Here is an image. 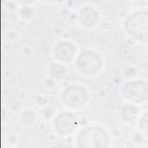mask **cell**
I'll return each mask as SVG.
<instances>
[{"label":"cell","instance_id":"5","mask_svg":"<svg viewBox=\"0 0 148 148\" xmlns=\"http://www.w3.org/2000/svg\"><path fill=\"white\" fill-rule=\"evenodd\" d=\"M123 94L126 98L130 101L140 102L147 97V86L143 82L138 80L128 82L124 86Z\"/></svg>","mask_w":148,"mask_h":148},{"label":"cell","instance_id":"2","mask_svg":"<svg viewBox=\"0 0 148 148\" xmlns=\"http://www.w3.org/2000/svg\"><path fill=\"white\" fill-rule=\"evenodd\" d=\"M127 31L137 39L147 42L148 40V13L145 11L131 14L125 21Z\"/></svg>","mask_w":148,"mask_h":148},{"label":"cell","instance_id":"7","mask_svg":"<svg viewBox=\"0 0 148 148\" xmlns=\"http://www.w3.org/2000/svg\"><path fill=\"white\" fill-rule=\"evenodd\" d=\"M74 47L68 42H63L58 45L56 50L57 57L64 61H69L74 54Z\"/></svg>","mask_w":148,"mask_h":148},{"label":"cell","instance_id":"6","mask_svg":"<svg viewBox=\"0 0 148 148\" xmlns=\"http://www.w3.org/2000/svg\"><path fill=\"white\" fill-rule=\"evenodd\" d=\"M75 116L69 113H64L57 117L56 120V127L57 130L62 134L71 132L76 125Z\"/></svg>","mask_w":148,"mask_h":148},{"label":"cell","instance_id":"1","mask_svg":"<svg viewBox=\"0 0 148 148\" xmlns=\"http://www.w3.org/2000/svg\"><path fill=\"white\" fill-rule=\"evenodd\" d=\"M108 142L106 132L97 127L86 128L77 137V143L83 148H105L107 147Z\"/></svg>","mask_w":148,"mask_h":148},{"label":"cell","instance_id":"8","mask_svg":"<svg viewBox=\"0 0 148 148\" xmlns=\"http://www.w3.org/2000/svg\"><path fill=\"white\" fill-rule=\"evenodd\" d=\"M79 17L81 23L84 25L89 27L93 25L97 21L98 14L93 9L85 8L81 10Z\"/></svg>","mask_w":148,"mask_h":148},{"label":"cell","instance_id":"3","mask_svg":"<svg viewBox=\"0 0 148 148\" xmlns=\"http://www.w3.org/2000/svg\"><path fill=\"white\" fill-rule=\"evenodd\" d=\"M62 98L68 106L74 108H79L85 103L87 99V94L82 87L71 86L64 91Z\"/></svg>","mask_w":148,"mask_h":148},{"label":"cell","instance_id":"9","mask_svg":"<svg viewBox=\"0 0 148 148\" xmlns=\"http://www.w3.org/2000/svg\"><path fill=\"white\" fill-rule=\"evenodd\" d=\"M147 120H148V114L146 113L143 117L142 118L140 121V128L143 132L147 134V130H148V125H147Z\"/></svg>","mask_w":148,"mask_h":148},{"label":"cell","instance_id":"4","mask_svg":"<svg viewBox=\"0 0 148 148\" xmlns=\"http://www.w3.org/2000/svg\"><path fill=\"white\" fill-rule=\"evenodd\" d=\"M79 69L86 73H94L99 70L102 61L98 54L90 51L82 53L77 58Z\"/></svg>","mask_w":148,"mask_h":148}]
</instances>
